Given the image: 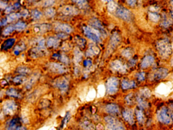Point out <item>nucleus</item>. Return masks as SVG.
<instances>
[{"label": "nucleus", "mask_w": 173, "mask_h": 130, "mask_svg": "<svg viewBox=\"0 0 173 130\" xmlns=\"http://www.w3.org/2000/svg\"><path fill=\"white\" fill-rule=\"evenodd\" d=\"M18 109L17 103L13 100H9L4 103L2 107V112L4 116H10L14 115Z\"/></svg>", "instance_id": "1"}, {"label": "nucleus", "mask_w": 173, "mask_h": 130, "mask_svg": "<svg viewBox=\"0 0 173 130\" xmlns=\"http://www.w3.org/2000/svg\"><path fill=\"white\" fill-rule=\"evenodd\" d=\"M157 49L161 57L167 58L172 53V47L169 41L166 39L159 41L157 42Z\"/></svg>", "instance_id": "2"}, {"label": "nucleus", "mask_w": 173, "mask_h": 130, "mask_svg": "<svg viewBox=\"0 0 173 130\" xmlns=\"http://www.w3.org/2000/svg\"><path fill=\"white\" fill-rule=\"evenodd\" d=\"M105 121L108 124L109 130H125L122 124L114 117L108 116L105 117Z\"/></svg>", "instance_id": "3"}, {"label": "nucleus", "mask_w": 173, "mask_h": 130, "mask_svg": "<svg viewBox=\"0 0 173 130\" xmlns=\"http://www.w3.org/2000/svg\"><path fill=\"white\" fill-rule=\"evenodd\" d=\"M84 32L88 38L95 42L100 41V33L97 29L91 28L90 27H85L84 28Z\"/></svg>", "instance_id": "4"}, {"label": "nucleus", "mask_w": 173, "mask_h": 130, "mask_svg": "<svg viewBox=\"0 0 173 130\" xmlns=\"http://www.w3.org/2000/svg\"><path fill=\"white\" fill-rule=\"evenodd\" d=\"M48 68L51 71L58 74H62L68 71V68L64 65L57 62H50L48 64Z\"/></svg>", "instance_id": "5"}, {"label": "nucleus", "mask_w": 173, "mask_h": 130, "mask_svg": "<svg viewBox=\"0 0 173 130\" xmlns=\"http://www.w3.org/2000/svg\"><path fill=\"white\" fill-rule=\"evenodd\" d=\"M22 125V120L20 117H13L9 119L6 124L5 130H16L17 127Z\"/></svg>", "instance_id": "6"}, {"label": "nucleus", "mask_w": 173, "mask_h": 130, "mask_svg": "<svg viewBox=\"0 0 173 130\" xmlns=\"http://www.w3.org/2000/svg\"><path fill=\"white\" fill-rule=\"evenodd\" d=\"M157 119L164 124H169L171 123V119L168 113V110L165 107H162L157 114Z\"/></svg>", "instance_id": "7"}, {"label": "nucleus", "mask_w": 173, "mask_h": 130, "mask_svg": "<svg viewBox=\"0 0 173 130\" xmlns=\"http://www.w3.org/2000/svg\"><path fill=\"white\" fill-rule=\"evenodd\" d=\"M118 81L115 77H111L107 83V90L108 93L113 95L117 93L118 90Z\"/></svg>", "instance_id": "8"}, {"label": "nucleus", "mask_w": 173, "mask_h": 130, "mask_svg": "<svg viewBox=\"0 0 173 130\" xmlns=\"http://www.w3.org/2000/svg\"><path fill=\"white\" fill-rule=\"evenodd\" d=\"M117 14L120 18L127 22H129L131 19V12L125 8H118L117 10Z\"/></svg>", "instance_id": "9"}, {"label": "nucleus", "mask_w": 173, "mask_h": 130, "mask_svg": "<svg viewBox=\"0 0 173 130\" xmlns=\"http://www.w3.org/2000/svg\"><path fill=\"white\" fill-rule=\"evenodd\" d=\"M54 85L56 86L57 88H59L62 92H64L68 90L69 85V82L66 78L62 77L55 81Z\"/></svg>", "instance_id": "10"}, {"label": "nucleus", "mask_w": 173, "mask_h": 130, "mask_svg": "<svg viewBox=\"0 0 173 130\" xmlns=\"http://www.w3.org/2000/svg\"><path fill=\"white\" fill-rule=\"evenodd\" d=\"M6 95L9 98L13 99H20L22 98V93L19 90L14 88H8L6 92Z\"/></svg>", "instance_id": "11"}, {"label": "nucleus", "mask_w": 173, "mask_h": 130, "mask_svg": "<svg viewBox=\"0 0 173 130\" xmlns=\"http://www.w3.org/2000/svg\"><path fill=\"white\" fill-rule=\"evenodd\" d=\"M61 12L65 15H75L79 13V11L74 6L68 5L62 8Z\"/></svg>", "instance_id": "12"}, {"label": "nucleus", "mask_w": 173, "mask_h": 130, "mask_svg": "<svg viewBox=\"0 0 173 130\" xmlns=\"http://www.w3.org/2000/svg\"><path fill=\"white\" fill-rule=\"evenodd\" d=\"M51 27L49 24H38L35 25L34 27V31L35 32L38 34H44L51 29Z\"/></svg>", "instance_id": "13"}, {"label": "nucleus", "mask_w": 173, "mask_h": 130, "mask_svg": "<svg viewBox=\"0 0 173 130\" xmlns=\"http://www.w3.org/2000/svg\"><path fill=\"white\" fill-rule=\"evenodd\" d=\"M16 42V39L14 38L7 39L3 42L1 45V50L4 51H8L11 50L13 46H14Z\"/></svg>", "instance_id": "14"}, {"label": "nucleus", "mask_w": 173, "mask_h": 130, "mask_svg": "<svg viewBox=\"0 0 173 130\" xmlns=\"http://www.w3.org/2000/svg\"><path fill=\"white\" fill-rule=\"evenodd\" d=\"M111 67L113 70L121 73H125L126 71V67L123 65L120 60H115L111 63Z\"/></svg>", "instance_id": "15"}, {"label": "nucleus", "mask_w": 173, "mask_h": 130, "mask_svg": "<svg viewBox=\"0 0 173 130\" xmlns=\"http://www.w3.org/2000/svg\"><path fill=\"white\" fill-rule=\"evenodd\" d=\"M122 116L124 119L127 121V123H129L130 125H133L134 124V119L133 112L132 109H126L122 112Z\"/></svg>", "instance_id": "16"}, {"label": "nucleus", "mask_w": 173, "mask_h": 130, "mask_svg": "<svg viewBox=\"0 0 173 130\" xmlns=\"http://www.w3.org/2000/svg\"><path fill=\"white\" fill-rule=\"evenodd\" d=\"M54 29L57 31L63 32L66 33H71L73 29L72 28L65 24L57 23L55 24Z\"/></svg>", "instance_id": "17"}, {"label": "nucleus", "mask_w": 173, "mask_h": 130, "mask_svg": "<svg viewBox=\"0 0 173 130\" xmlns=\"http://www.w3.org/2000/svg\"><path fill=\"white\" fill-rule=\"evenodd\" d=\"M120 41V38L119 35L117 33H114L113 35L112 36L111 38V40L110 41V44L109 45V50H110V52L112 50H114L118 45L119 42Z\"/></svg>", "instance_id": "18"}, {"label": "nucleus", "mask_w": 173, "mask_h": 130, "mask_svg": "<svg viewBox=\"0 0 173 130\" xmlns=\"http://www.w3.org/2000/svg\"><path fill=\"white\" fill-rule=\"evenodd\" d=\"M47 51L45 49H42L38 48L35 47L30 51V55L33 58H37L38 57H43L46 55Z\"/></svg>", "instance_id": "19"}, {"label": "nucleus", "mask_w": 173, "mask_h": 130, "mask_svg": "<svg viewBox=\"0 0 173 130\" xmlns=\"http://www.w3.org/2000/svg\"><path fill=\"white\" fill-rule=\"evenodd\" d=\"M39 77H40V74L38 73H36L33 74L31 76V77L29 78V80L27 81L26 85V88L27 90H29L30 88H31L33 85L36 83V81L38 80Z\"/></svg>", "instance_id": "20"}, {"label": "nucleus", "mask_w": 173, "mask_h": 130, "mask_svg": "<svg viewBox=\"0 0 173 130\" xmlns=\"http://www.w3.org/2000/svg\"><path fill=\"white\" fill-rule=\"evenodd\" d=\"M154 59L152 56H146L142 60L141 66L142 68H147L151 66L153 64Z\"/></svg>", "instance_id": "21"}, {"label": "nucleus", "mask_w": 173, "mask_h": 130, "mask_svg": "<svg viewBox=\"0 0 173 130\" xmlns=\"http://www.w3.org/2000/svg\"><path fill=\"white\" fill-rule=\"evenodd\" d=\"M168 70L164 68H160L155 72L154 75V78L155 79H163L168 75Z\"/></svg>", "instance_id": "22"}, {"label": "nucleus", "mask_w": 173, "mask_h": 130, "mask_svg": "<svg viewBox=\"0 0 173 130\" xmlns=\"http://www.w3.org/2000/svg\"><path fill=\"white\" fill-rule=\"evenodd\" d=\"M99 52V49L97 46L95 45L94 44H90L89 46V48L86 54L89 57H92L94 55H96L98 54Z\"/></svg>", "instance_id": "23"}, {"label": "nucleus", "mask_w": 173, "mask_h": 130, "mask_svg": "<svg viewBox=\"0 0 173 130\" xmlns=\"http://www.w3.org/2000/svg\"><path fill=\"white\" fill-rule=\"evenodd\" d=\"M25 48H26V45L23 42H19V43L16 45L14 48H13V53L15 55L18 56L20 55L22 51L25 50Z\"/></svg>", "instance_id": "24"}, {"label": "nucleus", "mask_w": 173, "mask_h": 130, "mask_svg": "<svg viewBox=\"0 0 173 130\" xmlns=\"http://www.w3.org/2000/svg\"><path fill=\"white\" fill-rule=\"evenodd\" d=\"M20 17H21L20 13L12 12L8 15L7 17H5V19L7 24H8L9 22H12L15 21H16L20 19Z\"/></svg>", "instance_id": "25"}, {"label": "nucleus", "mask_w": 173, "mask_h": 130, "mask_svg": "<svg viewBox=\"0 0 173 130\" xmlns=\"http://www.w3.org/2000/svg\"><path fill=\"white\" fill-rule=\"evenodd\" d=\"M13 26L15 29V31L17 32H22L26 29L27 25L26 22H24L22 20H18Z\"/></svg>", "instance_id": "26"}, {"label": "nucleus", "mask_w": 173, "mask_h": 130, "mask_svg": "<svg viewBox=\"0 0 173 130\" xmlns=\"http://www.w3.org/2000/svg\"><path fill=\"white\" fill-rule=\"evenodd\" d=\"M105 110L109 113H117L119 112V108L117 105L110 104L106 106Z\"/></svg>", "instance_id": "27"}, {"label": "nucleus", "mask_w": 173, "mask_h": 130, "mask_svg": "<svg viewBox=\"0 0 173 130\" xmlns=\"http://www.w3.org/2000/svg\"><path fill=\"white\" fill-rule=\"evenodd\" d=\"M31 70L29 68L24 66H20L17 68L16 72L19 75H23V76H26V75L30 73Z\"/></svg>", "instance_id": "28"}, {"label": "nucleus", "mask_w": 173, "mask_h": 130, "mask_svg": "<svg viewBox=\"0 0 173 130\" xmlns=\"http://www.w3.org/2000/svg\"><path fill=\"white\" fill-rule=\"evenodd\" d=\"M26 81V77L25 76H23V75H17L12 79V82L16 85H20Z\"/></svg>", "instance_id": "29"}, {"label": "nucleus", "mask_w": 173, "mask_h": 130, "mask_svg": "<svg viewBox=\"0 0 173 130\" xmlns=\"http://www.w3.org/2000/svg\"><path fill=\"white\" fill-rule=\"evenodd\" d=\"M122 88L123 89L127 90V89L134 88L136 86V84L133 81L123 80L122 81Z\"/></svg>", "instance_id": "30"}, {"label": "nucleus", "mask_w": 173, "mask_h": 130, "mask_svg": "<svg viewBox=\"0 0 173 130\" xmlns=\"http://www.w3.org/2000/svg\"><path fill=\"white\" fill-rule=\"evenodd\" d=\"M59 44V41L56 38L51 37L47 40V44L48 47H53L56 48L58 46Z\"/></svg>", "instance_id": "31"}, {"label": "nucleus", "mask_w": 173, "mask_h": 130, "mask_svg": "<svg viewBox=\"0 0 173 130\" xmlns=\"http://www.w3.org/2000/svg\"><path fill=\"white\" fill-rule=\"evenodd\" d=\"M45 44V39L43 38H39L37 39L35 42V47L44 49Z\"/></svg>", "instance_id": "32"}, {"label": "nucleus", "mask_w": 173, "mask_h": 130, "mask_svg": "<svg viewBox=\"0 0 173 130\" xmlns=\"http://www.w3.org/2000/svg\"><path fill=\"white\" fill-rule=\"evenodd\" d=\"M81 127L86 130H95V126L88 121L83 122L81 124Z\"/></svg>", "instance_id": "33"}, {"label": "nucleus", "mask_w": 173, "mask_h": 130, "mask_svg": "<svg viewBox=\"0 0 173 130\" xmlns=\"http://www.w3.org/2000/svg\"><path fill=\"white\" fill-rule=\"evenodd\" d=\"M82 57L83 55L82 52L78 48H75L74 50V59L75 61L76 62H80L82 60Z\"/></svg>", "instance_id": "34"}, {"label": "nucleus", "mask_w": 173, "mask_h": 130, "mask_svg": "<svg viewBox=\"0 0 173 130\" xmlns=\"http://www.w3.org/2000/svg\"><path fill=\"white\" fill-rule=\"evenodd\" d=\"M14 31H15L14 26H8L6 28H5V29L2 32V34L4 36H7L10 35L12 33H13Z\"/></svg>", "instance_id": "35"}, {"label": "nucleus", "mask_w": 173, "mask_h": 130, "mask_svg": "<svg viewBox=\"0 0 173 130\" xmlns=\"http://www.w3.org/2000/svg\"><path fill=\"white\" fill-rule=\"evenodd\" d=\"M31 17L35 20H38L41 18L42 17V13L38 10H33L31 12Z\"/></svg>", "instance_id": "36"}, {"label": "nucleus", "mask_w": 173, "mask_h": 130, "mask_svg": "<svg viewBox=\"0 0 173 130\" xmlns=\"http://www.w3.org/2000/svg\"><path fill=\"white\" fill-rule=\"evenodd\" d=\"M149 19L153 22H157L160 19V17L156 12H150L149 13Z\"/></svg>", "instance_id": "37"}, {"label": "nucleus", "mask_w": 173, "mask_h": 130, "mask_svg": "<svg viewBox=\"0 0 173 130\" xmlns=\"http://www.w3.org/2000/svg\"><path fill=\"white\" fill-rule=\"evenodd\" d=\"M105 93V88L103 84H100L98 87V97L103 96Z\"/></svg>", "instance_id": "38"}, {"label": "nucleus", "mask_w": 173, "mask_h": 130, "mask_svg": "<svg viewBox=\"0 0 173 130\" xmlns=\"http://www.w3.org/2000/svg\"><path fill=\"white\" fill-rule=\"evenodd\" d=\"M45 14L46 17H52L56 14V11L53 8H47V9L45 10Z\"/></svg>", "instance_id": "39"}, {"label": "nucleus", "mask_w": 173, "mask_h": 130, "mask_svg": "<svg viewBox=\"0 0 173 130\" xmlns=\"http://www.w3.org/2000/svg\"><path fill=\"white\" fill-rule=\"evenodd\" d=\"M96 96V91L94 88H92L90 90L89 92L88 93L87 96V101H91L94 99L95 97Z\"/></svg>", "instance_id": "40"}, {"label": "nucleus", "mask_w": 173, "mask_h": 130, "mask_svg": "<svg viewBox=\"0 0 173 130\" xmlns=\"http://www.w3.org/2000/svg\"><path fill=\"white\" fill-rule=\"evenodd\" d=\"M108 9L110 12H113L117 8V4L113 1H108Z\"/></svg>", "instance_id": "41"}, {"label": "nucleus", "mask_w": 173, "mask_h": 130, "mask_svg": "<svg viewBox=\"0 0 173 130\" xmlns=\"http://www.w3.org/2000/svg\"><path fill=\"white\" fill-rule=\"evenodd\" d=\"M137 119H138L139 123H142L144 120V116L142 111L140 110H137L136 111Z\"/></svg>", "instance_id": "42"}, {"label": "nucleus", "mask_w": 173, "mask_h": 130, "mask_svg": "<svg viewBox=\"0 0 173 130\" xmlns=\"http://www.w3.org/2000/svg\"><path fill=\"white\" fill-rule=\"evenodd\" d=\"M137 100L138 103L139 105L141 108H146L148 106L147 103L144 101V100L142 99L141 98L139 97L137 98Z\"/></svg>", "instance_id": "43"}, {"label": "nucleus", "mask_w": 173, "mask_h": 130, "mask_svg": "<svg viewBox=\"0 0 173 130\" xmlns=\"http://www.w3.org/2000/svg\"><path fill=\"white\" fill-rule=\"evenodd\" d=\"M91 24L94 28H101V29H102V26L100 22H99V21L97 20L96 19L91 20Z\"/></svg>", "instance_id": "44"}, {"label": "nucleus", "mask_w": 173, "mask_h": 130, "mask_svg": "<svg viewBox=\"0 0 173 130\" xmlns=\"http://www.w3.org/2000/svg\"><path fill=\"white\" fill-rule=\"evenodd\" d=\"M132 55H133L132 51L129 49L124 50L122 52V55L127 58L131 57L132 56Z\"/></svg>", "instance_id": "45"}, {"label": "nucleus", "mask_w": 173, "mask_h": 130, "mask_svg": "<svg viewBox=\"0 0 173 130\" xmlns=\"http://www.w3.org/2000/svg\"><path fill=\"white\" fill-rule=\"evenodd\" d=\"M75 2H76L77 4L79 6V7L82 9L83 8L84 9V8H86L87 7V2L86 1H75Z\"/></svg>", "instance_id": "46"}, {"label": "nucleus", "mask_w": 173, "mask_h": 130, "mask_svg": "<svg viewBox=\"0 0 173 130\" xmlns=\"http://www.w3.org/2000/svg\"><path fill=\"white\" fill-rule=\"evenodd\" d=\"M173 23V22L171 19H166L164 20L161 23V26H162L164 28H167L169 27Z\"/></svg>", "instance_id": "47"}, {"label": "nucleus", "mask_w": 173, "mask_h": 130, "mask_svg": "<svg viewBox=\"0 0 173 130\" xmlns=\"http://www.w3.org/2000/svg\"><path fill=\"white\" fill-rule=\"evenodd\" d=\"M126 102L128 104H132L133 103V94L131 93L127 96L126 98Z\"/></svg>", "instance_id": "48"}, {"label": "nucleus", "mask_w": 173, "mask_h": 130, "mask_svg": "<svg viewBox=\"0 0 173 130\" xmlns=\"http://www.w3.org/2000/svg\"><path fill=\"white\" fill-rule=\"evenodd\" d=\"M55 3V1L49 0V1H45L43 3V6L45 7H48V6H51L53 5Z\"/></svg>", "instance_id": "49"}, {"label": "nucleus", "mask_w": 173, "mask_h": 130, "mask_svg": "<svg viewBox=\"0 0 173 130\" xmlns=\"http://www.w3.org/2000/svg\"><path fill=\"white\" fill-rule=\"evenodd\" d=\"M8 5V3L6 1H0V9H4L5 10Z\"/></svg>", "instance_id": "50"}, {"label": "nucleus", "mask_w": 173, "mask_h": 130, "mask_svg": "<svg viewBox=\"0 0 173 130\" xmlns=\"http://www.w3.org/2000/svg\"><path fill=\"white\" fill-rule=\"evenodd\" d=\"M76 41L78 43V44H79L80 46L84 45V43L85 42V40H84V39L80 38H77Z\"/></svg>", "instance_id": "51"}, {"label": "nucleus", "mask_w": 173, "mask_h": 130, "mask_svg": "<svg viewBox=\"0 0 173 130\" xmlns=\"http://www.w3.org/2000/svg\"><path fill=\"white\" fill-rule=\"evenodd\" d=\"M142 93L145 97H150V91L148 89H144V90H142Z\"/></svg>", "instance_id": "52"}, {"label": "nucleus", "mask_w": 173, "mask_h": 130, "mask_svg": "<svg viewBox=\"0 0 173 130\" xmlns=\"http://www.w3.org/2000/svg\"><path fill=\"white\" fill-rule=\"evenodd\" d=\"M138 79L139 80L143 81L145 79V73L141 72L140 73L138 74Z\"/></svg>", "instance_id": "53"}, {"label": "nucleus", "mask_w": 173, "mask_h": 130, "mask_svg": "<svg viewBox=\"0 0 173 130\" xmlns=\"http://www.w3.org/2000/svg\"><path fill=\"white\" fill-rule=\"evenodd\" d=\"M84 65L87 67H89L92 65V62H91V60H86L84 62Z\"/></svg>", "instance_id": "54"}, {"label": "nucleus", "mask_w": 173, "mask_h": 130, "mask_svg": "<svg viewBox=\"0 0 173 130\" xmlns=\"http://www.w3.org/2000/svg\"><path fill=\"white\" fill-rule=\"evenodd\" d=\"M21 17H27L28 15V12L27 10H24L20 13Z\"/></svg>", "instance_id": "55"}, {"label": "nucleus", "mask_w": 173, "mask_h": 130, "mask_svg": "<svg viewBox=\"0 0 173 130\" xmlns=\"http://www.w3.org/2000/svg\"><path fill=\"white\" fill-rule=\"evenodd\" d=\"M16 130H27V128L26 126H22V125H19L17 127Z\"/></svg>", "instance_id": "56"}, {"label": "nucleus", "mask_w": 173, "mask_h": 130, "mask_svg": "<svg viewBox=\"0 0 173 130\" xmlns=\"http://www.w3.org/2000/svg\"><path fill=\"white\" fill-rule=\"evenodd\" d=\"M69 118H70V114H69V113H68L66 114L65 117L64 119V125H65L67 123L68 119H69Z\"/></svg>", "instance_id": "57"}, {"label": "nucleus", "mask_w": 173, "mask_h": 130, "mask_svg": "<svg viewBox=\"0 0 173 130\" xmlns=\"http://www.w3.org/2000/svg\"><path fill=\"white\" fill-rule=\"evenodd\" d=\"M127 3L129 5L134 6L135 5V4L136 3V1H127Z\"/></svg>", "instance_id": "58"}, {"label": "nucleus", "mask_w": 173, "mask_h": 130, "mask_svg": "<svg viewBox=\"0 0 173 130\" xmlns=\"http://www.w3.org/2000/svg\"><path fill=\"white\" fill-rule=\"evenodd\" d=\"M2 26V22H1V21H0V28L1 27V26Z\"/></svg>", "instance_id": "59"}, {"label": "nucleus", "mask_w": 173, "mask_h": 130, "mask_svg": "<svg viewBox=\"0 0 173 130\" xmlns=\"http://www.w3.org/2000/svg\"><path fill=\"white\" fill-rule=\"evenodd\" d=\"M171 15H172V17H173V11H172Z\"/></svg>", "instance_id": "60"}, {"label": "nucleus", "mask_w": 173, "mask_h": 130, "mask_svg": "<svg viewBox=\"0 0 173 130\" xmlns=\"http://www.w3.org/2000/svg\"><path fill=\"white\" fill-rule=\"evenodd\" d=\"M172 118L173 119V113L172 114Z\"/></svg>", "instance_id": "61"}, {"label": "nucleus", "mask_w": 173, "mask_h": 130, "mask_svg": "<svg viewBox=\"0 0 173 130\" xmlns=\"http://www.w3.org/2000/svg\"><path fill=\"white\" fill-rule=\"evenodd\" d=\"M0 16H1V12H0Z\"/></svg>", "instance_id": "62"}]
</instances>
